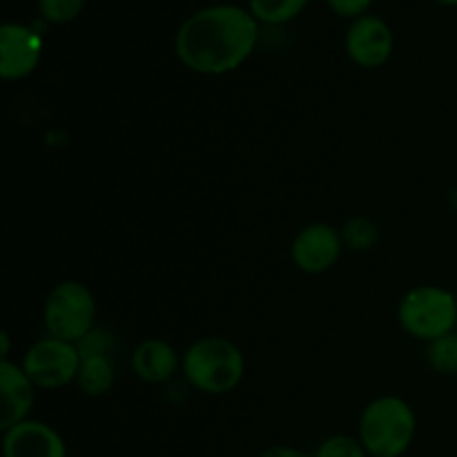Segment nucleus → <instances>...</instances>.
<instances>
[{
  "instance_id": "obj_1",
  "label": "nucleus",
  "mask_w": 457,
  "mask_h": 457,
  "mask_svg": "<svg viewBox=\"0 0 457 457\" xmlns=\"http://www.w3.org/2000/svg\"><path fill=\"white\" fill-rule=\"evenodd\" d=\"M259 40V22L239 4H210L190 13L174 36L177 58L196 74L221 76L244 65Z\"/></svg>"
},
{
  "instance_id": "obj_2",
  "label": "nucleus",
  "mask_w": 457,
  "mask_h": 457,
  "mask_svg": "<svg viewBox=\"0 0 457 457\" xmlns=\"http://www.w3.org/2000/svg\"><path fill=\"white\" fill-rule=\"evenodd\" d=\"M183 378L205 395H226L235 391L245 373L244 353L226 337H204L181 357Z\"/></svg>"
},
{
  "instance_id": "obj_3",
  "label": "nucleus",
  "mask_w": 457,
  "mask_h": 457,
  "mask_svg": "<svg viewBox=\"0 0 457 457\" xmlns=\"http://www.w3.org/2000/svg\"><path fill=\"white\" fill-rule=\"evenodd\" d=\"M418 420L409 402L384 395L361 411L357 437L373 457H402L413 445Z\"/></svg>"
},
{
  "instance_id": "obj_4",
  "label": "nucleus",
  "mask_w": 457,
  "mask_h": 457,
  "mask_svg": "<svg viewBox=\"0 0 457 457\" xmlns=\"http://www.w3.org/2000/svg\"><path fill=\"white\" fill-rule=\"evenodd\" d=\"M397 320L411 337L428 344L457 330V299L440 286H418L402 297Z\"/></svg>"
},
{
  "instance_id": "obj_5",
  "label": "nucleus",
  "mask_w": 457,
  "mask_h": 457,
  "mask_svg": "<svg viewBox=\"0 0 457 457\" xmlns=\"http://www.w3.org/2000/svg\"><path fill=\"white\" fill-rule=\"evenodd\" d=\"M94 320H96V299L92 290L80 281H61L45 299L43 321L49 337L79 344L94 330Z\"/></svg>"
},
{
  "instance_id": "obj_6",
  "label": "nucleus",
  "mask_w": 457,
  "mask_h": 457,
  "mask_svg": "<svg viewBox=\"0 0 457 457\" xmlns=\"http://www.w3.org/2000/svg\"><path fill=\"white\" fill-rule=\"evenodd\" d=\"M80 361H83V355L76 344L47 335L27 348L21 366L27 378L36 384V388L56 391L76 382Z\"/></svg>"
},
{
  "instance_id": "obj_7",
  "label": "nucleus",
  "mask_w": 457,
  "mask_h": 457,
  "mask_svg": "<svg viewBox=\"0 0 457 457\" xmlns=\"http://www.w3.org/2000/svg\"><path fill=\"white\" fill-rule=\"evenodd\" d=\"M346 54L355 65L364 70H375V67L386 65L388 58L395 49V36L384 18L364 13L355 18L346 29Z\"/></svg>"
},
{
  "instance_id": "obj_8",
  "label": "nucleus",
  "mask_w": 457,
  "mask_h": 457,
  "mask_svg": "<svg viewBox=\"0 0 457 457\" xmlns=\"http://www.w3.org/2000/svg\"><path fill=\"white\" fill-rule=\"evenodd\" d=\"M344 253L342 232L330 223H311L302 228L290 245V257L299 270L308 275L328 272Z\"/></svg>"
},
{
  "instance_id": "obj_9",
  "label": "nucleus",
  "mask_w": 457,
  "mask_h": 457,
  "mask_svg": "<svg viewBox=\"0 0 457 457\" xmlns=\"http://www.w3.org/2000/svg\"><path fill=\"white\" fill-rule=\"evenodd\" d=\"M43 40L31 27L4 22L0 27V76L4 80H22L38 67Z\"/></svg>"
},
{
  "instance_id": "obj_10",
  "label": "nucleus",
  "mask_w": 457,
  "mask_h": 457,
  "mask_svg": "<svg viewBox=\"0 0 457 457\" xmlns=\"http://www.w3.org/2000/svg\"><path fill=\"white\" fill-rule=\"evenodd\" d=\"M4 457H67L58 431L38 420H25L3 433Z\"/></svg>"
},
{
  "instance_id": "obj_11",
  "label": "nucleus",
  "mask_w": 457,
  "mask_h": 457,
  "mask_svg": "<svg viewBox=\"0 0 457 457\" xmlns=\"http://www.w3.org/2000/svg\"><path fill=\"white\" fill-rule=\"evenodd\" d=\"M0 400H3V409H0L3 433L29 420L36 402V384L27 378L22 366L9 360L0 361Z\"/></svg>"
},
{
  "instance_id": "obj_12",
  "label": "nucleus",
  "mask_w": 457,
  "mask_h": 457,
  "mask_svg": "<svg viewBox=\"0 0 457 457\" xmlns=\"http://www.w3.org/2000/svg\"><path fill=\"white\" fill-rule=\"evenodd\" d=\"M181 360L172 344L163 339H145L132 353V370L147 384H163L177 375Z\"/></svg>"
},
{
  "instance_id": "obj_13",
  "label": "nucleus",
  "mask_w": 457,
  "mask_h": 457,
  "mask_svg": "<svg viewBox=\"0 0 457 457\" xmlns=\"http://www.w3.org/2000/svg\"><path fill=\"white\" fill-rule=\"evenodd\" d=\"M114 364L107 355H85L83 361H80L79 378H76V384H79L80 391L89 397H101L105 393L112 391L114 386Z\"/></svg>"
},
{
  "instance_id": "obj_14",
  "label": "nucleus",
  "mask_w": 457,
  "mask_h": 457,
  "mask_svg": "<svg viewBox=\"0 0 457 457\" xmlns=\"http://www.w3.org/2000/svg\"><path fill=\"white\" fill-rule=\"evenodd\" d=\"M306 7L308 0H248L250 13L263 25H284L295 21Z\"/></svg>"
},
{
  "instance_id": "obj_15",
  "label": "nucleus",
  "mask_w": 457,
  "mask_h": 457,
  "mask_svg": "<svg viewBox=\"0 0 457 457\" xmlns=\"http://www.w3.org/2000/svg\"><path fill=\"white\" fill-rule=\"evenodd\" d=\"M427 361L436 373L457 375V330L428 342Z\"/></svg>"
},
{
  "instance_id": "obj_16",
  "label": "nucleus",
  "mask_w": 457,
  "mask_h": 457,
  "mask_svg": "<svg viewBox=\"0 0 457 457\" xmlns=\"http://www.w3.org/2000/svg\"><path fill=\"white\" fill-rule=\"evenodd\" d=\"M339 232H342L344 245L353 250H369L378 244V226L366 217L348 219Z\"/></svg>"
},
{
  "instance_id": "obj_17",
  "label": "nucleus",
  "mask_w": 457,
  "mask_h": 457,
  "mask_svg": "<svg viewBox=\"0 0 457 457\" xmlns=\"http://www.w3.org/2000/svg\"><path fill=\"white\" fill-rule=\"evenodd\" d=\"M87 0H38L40 16L54 25H65L76 21L85 9Z\"/></svg>"
},
{
  "instance_id": "obj_18",
  "label": "nucleus",
  "mask_w": 457,
  "mask_h": 457,
  "mask_svg": "<svg viewBox=\"0 0 457 457\" xmlns=\"http://www.w3.org/2000/svg\"><path fill=\"white\" fill-rule=\"evenodd\" d=\"M364 445L360 437L353 436H333L320 445L315 451V457H366Z\"/></svg>"
},
{
  "instance_id": "obj_19",
  "label": "nucleus",
  "mask_w": 457,
  "mask_h": 457,
  "mask_svg": "<svg viewBox=\"0 0 457 457\" xmlns=\"http://www.w3.org/2000/svg\"><path fill=\"white\" fill-rule=\"evenodd\" d=\"M328 3V7L333 9L337 16L342 18H360L364 16L366 12H369V7L373 4V0H326Z\"/></svg>"
},
{
  "instance_id": "obj_20",
  "label": "nucleus",
  "mask_w": 457,
  "mask_h": 457,
  "mask_svg": "<svg viewBox=\"0 0 457 457\" xmlns=\"http://www.w3.org/2000/svg\"><path fill=\"white\" fill-rule=\"evenodd\" d=\"M259 457H315V455L303 453V451L295 449V446H270V449L263 451Z\"/></svg>"
},
{
  "instance_id": "obj_21",
  "label": "nucleus",
  "mask_w": 457,
  "mask_h": 457,
  "mask_svg": "<svg viewBox=\"0 0 457 457\" xmlns=\"http://www.w3.org/2000/svg\"><path fill=\"white\" fill-rule=\"evenodd\" d=\"M0 344H3V351H0V355H3V360H7L9 357V335L7 333H0Z\"/></svg>"
},
{
  "instance_id": "obj_22",
  "label": "nucleus",
  "mask_w": 457,
  "mask_h": 457,
  "mask_svg": "<svg viewBox=\"0 0 457 457\" xmlns=\"http://www.w3.org/2000/svg\"><path fill=\"white\" fill-rule=\"evenodd\" d=\"M436 3H440V4H446V7H455V4H457V0H436Z\"/></svg>"
}]
</instances>
